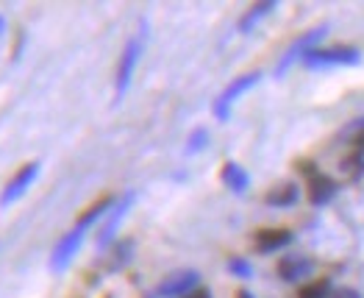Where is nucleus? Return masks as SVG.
<instances>
[{
	"mask_svg": "<svg viewBox=\"0 0 364 298\" xmlns=\"http://www.w3.org/2000/svg\"><path fill=\"white\" fill-rule=\"evenodd\" d=\"M145 31H148V25L142 22V25H139V33H134V36L128 39L126 50H123V59H120V67H117V100L126 95V89H128V84H131V75H134V67H137V61H139V56H142Z\"/></svg>",
	"mask_w": 364,
	"mask_h": 298,
	"instance_id": "1",
	"label": "nucleus"
},
{
	"mask_svg": "<svg viewBox=\"0 0 364 298\" xmlns=\"http://www.w3.org/2000/svg\"><path fill=\"white\" fill-rule=\"evenodd\" d=\"M306 67H323V64H356L359 61V50L348 47V45H337V47H326V50H309L303 56Z\"/></svg>",
	"mask_w": 364,
	"mask_h": 298,
	"instance_id": "2",
	"label": "nucleus"
},
{
	"mask_svg": "<svg viewBox=\"0 0 364 298\" xmlns=\"http://www.w3.org/2000/svg\"><path fill=\"white\" fill-rule=\"evenodd\" d=\"M36 173H39V162H28V165H22V167L11 176V181L6 184V190H3V195H0V207H8L11 201H17V198L31 187V181L36 179Z\"/></svg>",
	"mask_w": 364,
	"mask_h": 298,
	"instance_id": "3",
	"label": "nucleus"
},
{
	"mask_svg": "<svg viewBox=\"0 0 364 298\" xmlns=\"http://www.w3.org/2000/svg\"><path fill=\"white\" fill-rule=\"evenodd\" d=\"M259 81V73H248V75H242V78H236L220 98H217V103H214V114L220 117V120H228V112H231V106H234V100L242 95V92H248L253 84Z\"/></svg>",
	"mask_w": 364,
	"mask_h": 298,
	"instance_id": "4",
	"label": "nucleus"
},
{
	"mask_svg": "<svg viewBox=\"0 0 364 298\" xmlns=\"http://www.w3.org/2000/svg\"><path fill=\"white\" fill-rule=\"evenodd\" d=\"M328 31V25H317L314 31H309V33H303L298 42H292V47L284 53V59H281V64L275 67V75H281V73H287L289 70V64L292 61H298V59H303L306 53H309V47L314 45V42H320V36Z\"/></svg>",
	"mask_w": 364,
	"mask_h": 298,
	"instance_id": "5",
	"label": "nucleus"
},
{
	"mask_svg": "<svg viewBox=\"0 0 364 298\" xmlns=\"http://www.w3.org/2000/svg\"><path fill=\"white\" fill-rule=\"evenodd\" d=\"M81 240H84V229H78V226H75L70 234H64V237L59 240V246L53 248L50 268H53V271H61V268H67V265H70V260H73V254L78 251Z\"/></svg>",
	"mask_w": 364,
	"mask_h": 298,
	"instance_id": "6",
	"label": "nucleus"
},
{
	"mask_svg": "<svg viewBox=\"0 0 364 298\" xmlns=\"http://www.w3.org/2000/svg\"><path fill=\"white\" fill-rule=\"evenodd\" d=\"M197 282H200L197 271H179V274H173V276L165 279V285L159 288V293L162 296H189L192 290H197Z\"/></svg>",
	"mask_w": 364,
	"mask_h": 298,
	"instance_id": "7",
	"label": "nucleus"
},
{
	"mask_svg": "<svg viewBox=\"0 0 364 298\" xmlns=\"http://www.w3.org/2000/svg\"><path fill=\"white\" fill-rule=\"evenodd\" d=\"M289 243H292V232L289 229H261L256 234V248L261 254H273V251H278V248H284Z\"/></svg>",
	"mask_w": 364,
	"mask_h": 298,
	"instance_id": "8",
	"label": "nucleus"
},
{
	"mask_svg": "<svg viewBox=\"0 0 364 298\" xmlns=\"http://www.w3.org/2000/svg\"><path fill=\"white\" fill-rule=\"evenodd\" d=\"M309 274H312V262L303 260V257H284V260L278 262V276H281L284 282H301V279H306Z\"/></svg>",
	"mask_w": 364,
	"mask_h": 298,
	"instance_id": "9",
	"label": "nucleus"
},
{
	"mask_svg": "<svg viewBox=\"0 0 364 298\" xmlns=\"http://www.w3.org/2000/svg\"><path fill=\"white\" fill-rule=\"evenodd\" d=\"M131 201H134V195L128 193L117 207H114V212H112V218H109V223L100 229V237H98V248H106L109 243H112V234L117 232V226H120V221L126 218V212H128V207H131Z\"/></svg>",
	"mask_w": 364,
	"mask_h": 298,
	"instance_id": "10",
	"label": "nucleus"
},
{
	"mask_svg": "<svg viewBox=\"0 0 364 298\" xmlns=\"http://www.w3.org/2000/svg\"><path fill=\"white\" fill-rule=\"evenodd\" d=\"M334 190H337V184L328 179V176H320V173H314L312 179H309V201L312 204H328L331 198H334Z\"/></svg>",
	"mask_w": 364,
	"mask_h": 298,
	"instance_id": "11",
	"label": "nucleus"
},
{
	"mask_svg": "<svg viewBox=\"0 0 364 298\" xmlns=\"http://www.w3.org/2000/svg\"><path fill=\"white\" fill-rule=\"evenodd\" d=\"M298 198H301V187H298V184H292V181L278 184V187H273V190L267 193V204H270V207H278V209L292 207Z\"/></svg>",
	"mask_w": 364,
	"mask_h": 298,
	"instance_id": "12",
	"label": "nucleus"
},
{
	"mask_svg": "<svg viewBox=\"0 0 364 298\" xmlns=\"http://www.w3.org/2000/svg\"><path fill=\"white\" fill-rule=\"evenodd\" d=\"M112 204H114V198H112V195H103V198H98L92 207H86V209L81 212V218L75 221V226L86 232V226H92V223H95L100 215H106V212L112 209Z\"/></svg>",
	"mask_w": 364,
	"mask_h": 298,
	"instance_id": "13",
	"label": "nucleus"
},
{
	"mask_svg": "<svg viewBox=\"0 0 364 298\" xmlns=\"http://www.w3.org/2000/svg\"><path fill=\"white\" fill-rule=\"evenodd\" d=\"M222 184H225L228 190H234V193H245L250 181H248V173H245L239 165L225 162V165H222Z\"/></svg>",
	"mask_w": 364,
	"mask_h": 298,
	"instance_id": "14",
	"label": "nucleus"
},
{
	"mask_svg": "<svg viewBox=\"0 0 364 298\" xmlns=\"http://www.w3.org/2000/svg\"><path fill=\"white\" fill-rule=\"evenodd\" d=\"M273 8H275V3H259V6H253V8L239 20V31H250V28H253L261 17H267Z\"/></svg>",
	"mask_w": 364,
	"mask_h": 298,
	"instance_id": "15",
	"label": "nucleus"
},
{
	"mask_svg": "<svg viewBox=\"0 0 364 298\" xmlns=\"http://www.w3.org/2000/svg\"><path fill=\"white\" fill-rule=\"evenodd\" d=\"M298 298H328V282H312V285H306L303 290H301V296Z\"/></svg>",
	"mask_w": 364,
	"mask_h": 298,
	"instance_id": "16",
	"label": "nucleus"
},
{
	"mask_svg": "<svg viewBox=\"0 0 364 298\" xmlns=\"http://www.w3.org/2000/svg\"><path fill=\"white\" fill-rule=\"evenodd\" d=\"M131 248H134V246H131V240H126V243H120V246H117V251H114V262H112V268H114V271H117L120 265H126V262H128Z\"/></svg>",
	"mask_w": 364,
	"mask_h": 298,
	"instance_id": "17",
	"label": "nucleus"
},
{
	"mask_svg": "<svg viewBox=\"0 0 364 298\" xmlns=\"http://www.w3.org/2000/svg\"><path fill=\"white\" fill-rule=\"evenodd\" d=\"M228 271H231V274H236V276H242V279H248V276L253 274V271H250V265H248L245 260H231V262H228Z\"/></svg>",
	"mask_w": 364,
	"mask_h": 298,
	"instance_id": "18",
	"label": "nucleus"
},
{
	"mask_svg": "<svg viewBox=\"0 0 364 298\" xmlns=\"http://www.w3.org/2000/svg\"><path fill=\"white\" fill-rule=\"evenodd\" d=\"M206 140H208V134H206L203 128H197V131H195V134L189 137V142H186V148H189V151H200V148L206 145Z\"/></svg>",
	"mask_w": 364,
	"mask_h": 298,
	"instance_id": "19",
	"label": "nucleus"
},
{
	"mask_svg": "<svg viewBox=\"0 0 364 298\" xmlns=\"http://www.w3.org/2000/svg\"><path fill=\"white\" fill-rule=\"evenodd\" d=\"M331 298H362V296H359L356 290H351V288H342V290H337Z\"/></svg>",
	"mask_w": 364,
	"mask_h": 298,
	"instance_id": "20",
	"label": "nucleus"
},
{
	"mask_svg": "<svg viewBox=\"0 0 364 298\" xmlns=\"http://www.w3.org/2000/svg\"><path fill=\"white\" fill-rule=\"evenodd\" d=\"M183 298H211V293H208V290H203V288H197V290H192L189 296H183Z\"/></svg>",
	"mask_w": 364,
	"mask_h": 298,
	"instance_id": "21",
	"label": "nucleus"
},
{
	"mask_svg": "<svg viewBox=\"0 0 364 298\" xmlns=\"http://www.w3.org/2000/svg\"><path fill=\"white\" fill-rule=\"evenodd\" d=\"M236 298H253V296H250L248 290H239V293H236Z\"/></svg>",
	"mask_w": 364,
	"mask_h": 298,
	"instance_id": "22",
	"label": "nucleus"
},
{
	"mask_svg": "<svg viewBox=\"0 0 364 298\" xmlns=\"http://www.w3.org/2000/svg\"><path fill=\"white\" fill-rule=\"evenodd\" d=\"M3 28H6V22H3V17H0V33H3Z\"/></svg>",
	"mask_w": 364,
	"mask_h": 298,
	"instance_id": "23",
	"label": "nucleus"
}]
</instances>
